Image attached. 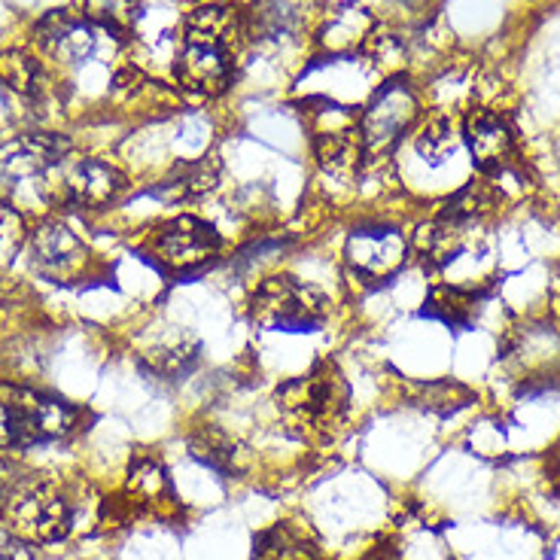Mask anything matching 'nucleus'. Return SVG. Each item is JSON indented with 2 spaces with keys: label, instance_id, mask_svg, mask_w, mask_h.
I'll return each instance as SVG.
<instances>
[{
  "label": "nucleus",
  "instance_id": "6",
  "mask_svg": "<svg viewBox=\"0 0 560 560\" xmlns=\"http://www.w3.org/2000/svg\"><path fill=\"white\" fill-rule=\"evenodd\" d=\"M418 95L406 80H390L387 85H381L360 119V143L365 159H381L390 153L418 119Z\"/></svg>",
  "mask_w": 560,
  "mask_h": 560
},
{
  "label": "nucleus",
  "instance_id": "7",
  "mask_svg": "<svg viewBox=\"0 0 560 560\" xmlns=\"http://www.w3.org/2000/svg\"><path fill=\"white\" fill-rule=\"evenodd\" d=\"M150 253L171 275H189L220 256V235L198 217H177L155 232Z\"/></svg>",
  "mask_w": 560,
  "mask_h": 560
},
{
  "label": "nucleus",
  "instance_id": "20",
  "mask_svg": "<svg viewBox=\"0 0 560 560\" xmlns=\"http://www.w3.org/2000/svg\"><path fill=\"white\" fill-rule=\"evenodd\" d=\"M126 497L128 503L138 505V509H155V505L168 503L171 481L165 476V466L153 457H140L128 472Z\"/></svg>",
  "mask_w": 560,
  "mask_h": 560
},
{
  "label": "nucleus",
  "instance_id": "2",
  "mask_svg": "<svg viewBox=\"0 0 560 560\" xmlns=\"http://www.w3.org/2000/svg\"><path fill=\"white\" fill-rule=\"evenodd\" d=\"M80 423V411L52 393L0 384V451H25L68 439Z\"/></svg>",
  "mask_w": 560,
  "mask_h": 560
},
{
  "label": "nucleus",
  "instance_id": "27",
  "mask_svg": "<svg viewBox=\"0 0 560 560\" xmlns=\"http://www.w3.org/2000/svg\"><path fill=\"white\" fill-rule=\"evenodd\" d=\"M0 560H34L28 539H22L10 527H0Z\"/></svg>",
  "mask_w": 560,
  "mask_h": 560
},
{
  "label": "nucleus",
  "instance_id": "19",
  "mask_svg": "<svg viewBox=\"0 0 560 560\" xmlns=\"http://www.w3.org/2000/svg\"><path fill=\"white\" fill-rule=\"evenodd\" d=\"M217 186H220V165L213 159H201V162L180 165L168 180L162 183V189L155 196L168 198V201H189V198L208 196Z\"/></svg>",
  "mask_w": 560,
  "mask_h": 560
},
{
  "label": "nucleus",
  "instance_id": "26",
  "mask_svg": "<svg viewBox=\"0 0 560 560\" xmlns=\"http://www.w3.org/2000/svg\"><path fill=\"white\" fill-rule=\"evenodd\" d=\"M290 247H293V241H280V238L256 241V244H250L247 250H241L238 266L241 268L262 266V262H271V259H278L280 253H287Z\"/></svg>",
  "mask_w": 560,
  "mask_h": 560
},
{
  "label": "nucleus",
  "instance_id": "17",
  "mask_svg": "<svg viewBox=\"0 0 560 560\" xmlns=\"http://www.w3.org/2000/svg\"><path fill=\"white\" fill-rule=\"evenodd\" d=\"M299 3L295 0H259L250 13V37L259 43H278L299 31Z\"/></svg>",
  "mask_w": 560,
  "mask_h": 560
},
{
  "label": "nucleus",
  "instance_id": "23",
  "mask_svg": "<svg viewBox=\"0 0 560 560\" xmlns=\"http://www.w3.org/2000/svg\"><path fill=\"white\" fill-rule=\"evenodd\" d=\"M454 150H457V131L451 126V119H430L420 128L418 153L423 162L442 165L448 155H454Z\"/></svg>",
  "mask_w": 560,
  "mask_h": 560
},
{
  "label": "nucleus",
  "instance_id": "24",
  "mask_svg": "<svg viewBox=\"0 0 560 560\" xmlns=\"http://www.w3.org/2000/svg\"><path fill=\"white\" fill-rule=\"evenodd\" d=\"M28 244L25 217L10 201H0V268L13 266L15 256Z\"/></svg>",
  "mask_w": 560,
  "mask_h": 560
},
{
  "label": "nucleus",
  "instance_id": "9",
  "mask_svg": "<svg viewBox=\"0 0 560 560\" xmlns=\"http://www.w3.org/2000/svg\"><path fill=\"white\" fill-rule=\"evenodd\" d=\"M31 262L43 278H52L58 283L77 280L89 266V250L77 232L61 220H46L31 235Z\"/></svg>",
  "mask_w": 560,
  "mask_h": 560
},
{
  "label": "nucleus",
  "instance_id": "16",
  "mask_svg": "<svg viewBox=\"0 0 560 560\" xmlns=\"http://www.w3.org/2000/svg\"><path fill=\"white\" fill-rule=\"evenodd\" d=\"M478 302H481V295L476 290H466V287H435L433 293L427 295V302H423V317L454 326V329H463V326H469V323L476 320Z\"/></svg>",
  "mask_w": 560,
  "mask_h": 560
},
{
  "label": "nucleus",
  "instance_id": "3",
  "mask_svg": "<svg viewBox=\"0 0 560 560\" xmlns=\"http://www.w3.org/2000/svg\"><path fill=\"white\" fill-rule=\"evenodd\" d=\"M0 509L7 527L28 542H58L73 530L77 521V509L68 490L52 478H40L34 472L22 478V485Z\"/></svg>",
  "mask_w": 560,
  "mask_h": 560
},
{
  "label": "nucleus",
  "instance_id": "22",
  "mask_svg": "<svg viewBox=\"0 0 560 560\" xmlns=\"http://www.w3.org/2000/svg\"><path fill=\"white\" fill-rule=\"evenodd\" d=\"M493 208H497V189H493L490 183L481 180L463 186L460 192L442 208V213L463 225H476L478 220H485Z\"/></svg>",
  "mask_w": 560,
  "mask_h": 560
},
{
  "label": "nucleus",
  "instance_id": "5",
  "mask_svg": "<svg viewBox=\"0 0 560 560\" xmlns=\"http://www.w3.org/2000/svg\"><path fill=\"white\" fill-rule=\"evenodd\" d=\"M278 408L299 427L329 430L348 411V384L332 363L314 365L308 375L287 381L280 387Z\"/></svg>",
  "mask_w": 560,
  "mask_h": 560
},
{
  "label": "nucleus",
  "instance_id": "4",
  "mask_svg": "<svg viewBox=\"0 0 560 560\" xmlns=\"http://www.w3.org/2000/svg\"><path fill=\"white\" fill-rule=\"evenodd\" d=\"M250 317L266 329L314 332L329 317V299L305 280L275 275L256 287L250 299Z\"/></svg>",
  "mask_w": 560,
  "mask_h": 560
},
{
  "label": "nucleus",
  "instance_id": "28",
  "mask_svg": "<svg viewBox=\"0 0 560 560\" xmlns=\"http://www.w3.org/2000/svg\"><path fill=\"white\" fill-rule=\"evenodd\" d=\"M25 476H28V472H25L19 463L0 454V505L10 500V493H13V490L22 485V478Z\"/></svg>",
  "mask_w": 560,
  "mask_h": 560
},
{
  "label": "nucleus",
  "instance_id": "13",
  "mask_svg": "<svg viewBox=\"0 0 560 560\" xmlns=\"http://www.w3.org/2000/svg\"><path fill=\"white\" fill-rule=\"evenodd\" d=\"M37 34H40L43 49L56 61H61V65H83L98 49L95 28L85 19L65 13V10H56V13L46 15L37 25Z\"/></svg>",
  "mask_w": 560,
  "mask_h": 560
},
{
  "label": "nucleus",
  "instance_id": "11",
  "mask_svg": "<svg viewBox=\"0 0 560 560\" xmlns=\"http://www.w3.org/2000/svg\"><path fill=\"white\" fill-rule=\"evenodd\" d=\"M463 140L481 174H503L515 162V135L500 113L476 110L463 122Z\"/></svg>",
  "mask_w": 560,
  "mask_h": 560
},
{
  "label": "nucleus",
  "instance_id": "8",
  "mask_svg": "<svg viewBox=\"0 0 560 560\" xmlns=\"http://www.w3.org/2000/svg\"><path fill=\"white\" fill-rule=\"evenodd\" d=\"M348 268L365 283L390 280L408 259V241L393 225H360L345 244Z\"/></svg>",
  "mask_w": 560,
  "mask_h": 560
},
{
  "label": "nucleus",
  "instance_id": "1",
  "mask_svg": "<svg viewBox=\"0 0 560 560\" xmlns=\"http://www.w3.org/2000/svg\"><path fill=\"white\" fill-rule=\"evenodd\" d=\"M241 22L229 7H201L186 15L177 56V77L189 92L217 95L229 85L232 56L238 49Z\"/></svg>",
  "mask_w": 560,
  "mask_h": 560
},
{
  "label": "nucleus",
  "instance_id": "18",
  "mask_svg": "<svg viewBox=\"0 0 560 560\" xmlns=\"http://www.w3.org/2000/svg\"><path fill=\"white\" fill-rule=\"evenodd\" d=\"M189 448H192L198 460L208 463L210 469H217L223 476H238L244 469V448L232 435H225L217 427H201L198 433H192Z\"/></svg>",
  "mask_w": 560,
  "mask_h": 560
},
{
  "label": "nucleus",
  "instance_id": "25",
  "mask_svg": "<svg viewBox=\"0 0 560 560\" xmlns=\"http://www.w3.org/2000/svg\"><path fill=\"white\" fill-rule=\"evenodd\" d=\"M469 402V390L460 384H451V381H433L427 387H418V406L430 408V411H442L448 415L454 408H460Z\"/></svg>",
  "mask_w": 560,
  "mask_h": 560
},
{
  "label": "nucleus",
  "instance_id": "10",
  "mask_svg": "<svg viewBox=\"0 0 560 560\" xmlns=\"http://www.w3.org/2000/svg\"><path fill=\"white\" fill-rule=\"evenodd\" d=\"M126 186L122 171L110 162L80 159L77 165H70L61 180V198L73 210H104L126 192Z\"/></svg>",
  "mask_w": 560,
  "mask_h": 560
},
{
  "label": "nucleus",
  "instance_id": "14",
  "mask_svg": "<svg viewBox=\"0 0 560 560\" xmlns=\"http://www.w3.org/2000/svg\"><path fill=\"white\" fill-rule=\"evenodd\" d=\"M198 357H201L198 338L180 326H168V329H159V336L143 348L140 365L155 378L177 381L196 369Z\"/></svg>",
  "mask_w": 560,
  "mask_h": 560
},
{
  "label": "nucleus",
  "instance_id": "12",
  "mask_svg": "<svg viewBox=\"0 0 560 560\" xmlns=\"http://www.w3.org/2000/svg\"><path fill=\"white\" fill-rule=\"evenodd\" d=\"M512 372L524 381H551L560 375V336L548 326H527L505 350Z\"/></svg>",
  "mask_w": 560,
  "mask_h": 560
},
{
  "label": "nucleus",
  "instance_id": "29",
  "mask_svg": "<svg viewBox=\"0 0 560 560\" xmlns=\"http://www.w3.org/2000/svg\"><path fill=\"white\" fill-rule=\"evenodd\" d=\"M375 560H390V558H384V555H381V558H375Z\"/></svg>",
  "mask_w": 560,
  "mask_h": 560
},
{
  "label": "nucleus",
  "instance_id": "15",
  "mask_svg": "<svg viewBox=\"0 0 560 560\" xmlns=\"http://www.w3.org/2000/svg\"><path fill=\"white\" fill-rule=\"evenodd\" d=\"M469 229L457 220H451L445 213H439L435 220L423 223L415 235V253L420 256V262L430 268H445L454 262L469 241Z\"/></svg>",
  "mask_w": 560,
  "mask_h": 560
},
{
  "label": "nucleus",
  "instance_id": "21",
  "mask_svg": "<svg viewBox=\"0 0 560 560\" xmlns=\"http://www.w3.org/2000/svg\"><path fill=\"white\" fill-rule=\"evenodd\" d=\"M0 85L13 92L15 98H34L43 89V70L25 52H3L0 56Z\"/></svg>",
  "mask_w": 560,
  "mask_h": 560
}]
</instances>
